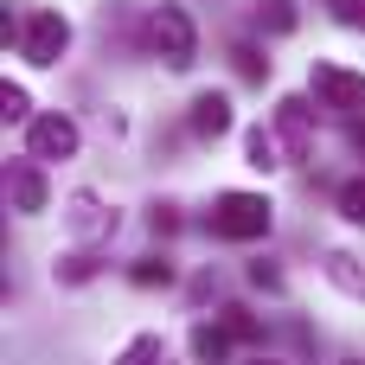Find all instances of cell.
<instances>
[{"label": "cell", "mask_w": 365, "mask_h": 365, "mask_svg": "<svg viewBox=\"0 0 365 365\" xmlns=\"http://www.w3.org/2000/svg\"><path fill=\"white\" fill-rule=\"evenodd\" d=\"M141 45H148L167 71H192V64H199V26H192V13H186L180 0L148 6V19H141Z\"/></svg>", "instance_id": "cell-1"}, {"label": "cell", "mask_w": 365, "mask_h": 365, "mask_svg": "<svg viewBox=\"0 0 365 365\" xmlns=\"http://www.w3.org/2000/svg\"><path fill=\"white\" fill-rule=\"evenodd\" d=\"M212 237H225V244H257V237H269V225H276V205L263 199V192H218L212 199Z\"/></svg>", "instance_id": "cell-2"}, {"label": "cell", "mask_w": 365, "mask_h": 365, "mask_svg": "<svg viewBox=\"0 0 365 365\" xmlns=\"http://www.w3.org/2000/svg\"><path fill=\"white\" fill-rule=\"evenodd\" d=\"M64 51H71V19H64L58 6H32V13L19 19V58L38 64V71H51Z\"/></svg>", "instance_id": "cell-3"}, {"label": "cell", "mask_w": 365, "mask_h": 365, "mask_svg": "<svg viewBox=\"0 0 365 365\" xmlns=\"http://www.w3.org/2000/svg\"><path fill=\"white\" fill-rule=\"evenodd\" d=\"M308 90H314V103H321V109L365 115V71H346V64H314Z\"/></svg>", "instance_id": "cell-4"}, {"label": "cell", "mask_w": 365, "mask_h": 365, "mask_svg": "<svg viewBox=\"0 0 365 365\" xmlns=\"http://www.w3.org/2000/svg\"><path fill=\"white\" fill-rule=\"evenodd\" d=\"M77 148H83V135H77V122L64 109H45V115L26 122V154H38V160H77Z\"/></svg>", "instance_id": "cell-5"}, {"label": "cell", "mask_w": 365, "mask_h": 365, "mask_svg": "<svg viewBox=\"0 0 365 365\" xmlns=\"http://www.w3.org/2000/svg\"><path fill=\"white\" fill-rule=\"evenodd\" d=\"M6 205H13L19 218H38V212L51 205V180H45V160H38V154L6 160Z\"/></svg>", "instance_id": "cell-6"}, {"label": "cell", "mask_w": 365, "mask_h": 365, "mask_svg": "<svg viewBox=\"0 0 365 365\" xmlns=\"http://www.w3.org/2000/svg\"><path fill=\"white\" fill-rule=\"evenodd\" d=\"M276 135H282L289 160H308L314 154V103L308 96H282L276 103Z\"/></svg>", "instance_id": "cell-7"}, {"label": "cell", "mask_w": 365, "mask_h": 365, "mask_svg": "<svg viewBox=\"0 0 365 365\" xmlns=\"http://www.w3.org/2000/svg\"><path fill=\"white\" fill-rule=\"evenodd\" d=\"M231 122H237V115H231V96H225V90H199L192 109H186V128H192L199 141H225Z\"/></svg>", "instance_id": "cell-8"}, {"label": "cell", "mask_w": 365, "mask_h": 365, "mask_svg": "<svg viewBox=\"0 0 365 365\" xmlns=\"http://www.w3.org/2000/svg\"><path fill=\"white\" fill-rule=\"evenodd\" d=\"M64 225H71V237H77V244H103V237H115V212H103V199H96V192H71Z\"/></svg>", "instance_id": "cell-9"}, {"label": "cell", "mask_w": 365, "mask_h": 365, "mask_svg": "<svg viewBox=\"0 0 365 365\" xmlns=\"http://www.w3.org/2000/svg\"><path fill=\"white\" fill-rule=\"evenodd\" d=\"M321 276H327L340 295L365 302V263H359V257H346V250H327V257H321Z\"/></svg>", "instance_id": "cell-10"}, {"label": "cell", "mask_w": 365, "mask_h": 365, "mask_svg": "<svg viewBox=\"0 0 365 365\" xmlns=\"http://www.w3.org/2000/svg\"><path fill=\"white\" fill-rule=\"evenodd\" d=\"M244 148H250V167H263V173H276V167H282V154H289V148H282V135H276V122H269V128H250V135H244Z\"/></svg>", "instance_id": "cell-11"}, {"label": "cell", "mask_w": 365, "mask_h": 365, "mask_svg": "<svg viewBox=\"0 0 365 365\" xmlns=\"http://www.w3.org/2000/svg\"><path fill=\"white\" fill-rule=\"evenodd\" d=\"M167 359V346H160V334H135L122 353H115V365H160Z\"/></svg>", "instance_id": "cell-12"}, {"label": "cell", "mask_w": 365, "mask_h": 365, "mask_svg": "<svg viewBox=\"0 0 365 365\" xmlns=\"http://www.w3.org/2000/svg\"><path fill=\"white\" fill-rule=\"evenodd\" d=\"M257 26L269 38H282V32H295V6L289 0H257Z\"/></svg>", "instance_id": "cell-13"}, {"label": "cell", "mask_w": 365, "mask_h": 365, "mask_svg": "<svg viewBox=\"0 0 365 365\" xmlns=\"http://www.w3.org/2000/svg\"><path fill=\"white\" fill-rule=\"evenodd\" d=\"M128 282H135V289H167V282H173V263H167V257H141V263L128 269Z\"/></svg>", "instance_id": "cell-14"}, {"label": "cell", "mask_w": 365, "mask_h": 365, "mask_svg": "<svg viewBox=\"0 0 365 365\" xmlns=\"http://www.w3.org/2000/svg\"><path fill=\"white\" fill-rule=\"evenodd\" d=\"M231 58H237V77H244V83H263V77H269V58H263L257 45H231Z\"/></svg>", "instance_id": "cell-15"}, {"label": "cell", "mask_w": 365, "mask_h": 365, "mask_svg": "<svg viewBox=\"0 0 365 365\" xmlns=\"http://www.w3.org/2000/svg\"><path fill=\"white\" fill-rule=\"evenodd\" d=\"M340 218H346V225H365V173L340 186Z\"/></svg>", "instance_id": "cell-16"}, {"label": "cell", "mask_w": 365, "mask_h": 365, "mask_svg": "<svg viewBox=\"0 0 365 365\" xmlns=\"http://www.w3.org/2000/svg\"><path fill=\"white\" fill-rule=\"evenodd\" d=\"M225 346H231V327H199L192 334V353L199 359H225Z\"/></svg>", "instance_id": "cell-17"}, {"label": "cell", "mask_w": 365, "mask_h": 365, "mask_svg": "<svg viewBox=\"0 0 365 365\" xmlns=\"http://www.w3.org/2000/svg\"><path fill=\"white\" fill-rule=\"evenodd\" d=\"M0 115H6V122H32V103H26L19 83H0Z\"/></svg>", "instance_id": "cell-18"}, {"label": "cell", "mask_w": 365, "mask_h": 365, "mask_svg": "<svg viewBox=\"0 0 365 365\" xmlns=\"http://www.w3.org/2000/svg\"><path fill=\"white\" fill-rule=\"evenodd\" d=\"M225 327H231V340H257V314L250 308H225Z\"/></svg>", "instance_id": "cell-19"}, {"label": "cell", "mask_w": 365, "mask_h": 365, "mask_svg": "<svg viewBox=\"0 0 365 365\" xmlns=\"http://www.w3.org/2000/svg\"><path fill=\"white\" fill-rule=\"evenodd\" d=\"M334 19L346 32H365V0H334Z\"/></svg>", "instance_id": "cell-20"}, {"label": "cell", "mask_w": 365, "mask_h": 365, "mask_svg": "<svg viewBox=\"0 0 365 365\" xmlns=\"http://www.w3.org/2000/svg\"><path fill=\"white\" fill-rule=\"evenodd\" d=\"M58 276H64V282H90V276H96V257H83V250H77V257H64V269H58Z\"/></svg>", "instance_id": "cell-21"}, {"label": "cell", "mask_w": 365, "mask_h": 365, "mask_svg": "<svg viewBox=\"0 0 365 365\" xmlns=\"http://www.w3.org/2000/svg\"><path fill=\"white\" fill-rule=\"evenodd\" d=\"M148 225H154V237H173V231H180V212H173V205H154Z\"/></svg>", "instance_id": "cell-22"}, {"label": "cell", "mask_w": 365, "mask_h": 365, "mask_svg": "<svg viewBox=\"0 0 365 365\" xmlns=\"http://www.w3.org/2000/svg\"><path fill=\"white\" fill-rule=\"evenodd\" d=\"M250 282H257V289H282V276H276L269 263H250Z\"/></svg>", "instance_id": "cell-23"}, {"label": "cell", "mask_w": 365, "mask_h": 365, "mask_svg": "<svg viewBox=\"0 0 365 365\" xmlns=\"http://www.w3.org/2000/svg\"><path fill=\"white\" fill-rule=\"evenodd\" d=\"M346 141H353V154H365V115H346Z\"/></svg>", "instance_id": "cell-24"}, {"label": "cell", "mask_w": 365, "mask_h": 365, "mask_svg": "<svg viewBox=\"0 0 365 365\" xmlns=\"http://www.w3.org/2000/svg\"><path fill=\"white\" fill-rule=\"evenodd\" d=\"M250 365H276V359H250Z\"/></svg>", "instance_id": "cell-25"}, {"label": "cell", "mask_w": 365, "mask_h": 365, "mask_svg": "<svg viewBox=\"0 0 365 365\" xmlns=\"http://www.w3.org/2000/svg\"><path fill=\"white\" fill-rule=\"evenodd\" d=\"M340 365H359V359H340Z\"/></svg>", "instance_id": "cell-26"}]
</instances>
